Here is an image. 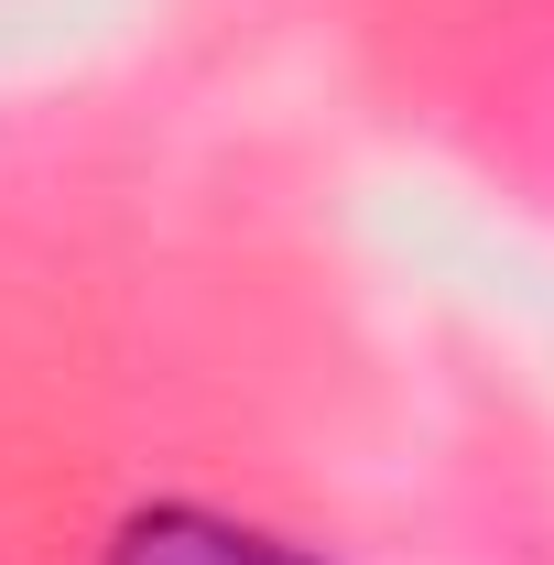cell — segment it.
<instances>
[{
  "mask_svg": "<svg viewBox=\"0 0 554 565\" xmlns=\"http://www.w3.org/2000/svg\"><path fill=\"white\" fill-rule=\"evenodd\" d=\"M98 565H316V555L262 533V522H239V511H217V500H152V511H131L109 533Z\"/></svg>",
  "mask_w": 554,
  "mask_h": 565,
  "instance_id": "6da1fadb",
  "label": "cell"
}]
</instances>
